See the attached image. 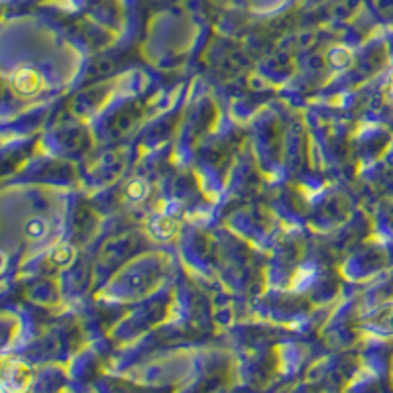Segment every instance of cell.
Wrapping results in <instances>:
<instances>
[{"label": "cell", "instance_id": "2", "mask_svg": "<svg viewBox=\"0 0 393 393\" xmlns=\"http://www.w3.org/2000/svg\"><path fill=\"white\" fill-rule=\"evenodd\" d=\"M12 87L16 93L32 96V94H38L42 91L43 79L34 67H20L12 77Z\"/></svg>", "mask_w": 393, "mask_h": 393}, {"label": "cell", "instance_id": "4", "mask_svg": "<svg viewBox=\"0 0 393 393\" xmlns=\"http://www.w3.org/2000/svg\"><path fill=\"white\" fill-rule=\"evenodd\" d=\"M50 232V223L42 218V216H34L24 224V234L30 240H42L45 238V234Z\"/></svg>", "mask_w": 393, "mask_h": 393}, {"label": "cell", "instance_id": "5", "mask_svg": "<svg viewBox=\"0 0 393 393\" xmlns=\"http://www.w3.org/2000/svg\"><path fill=\"white\" fill-rule=\"evenodd\" d=\"M52 260H53V264H57V265L71 264V262L75 260V250L71 248V246H67V244L57 246V248L52 252Z\"/></svg>", "mask_w": 393, "mask_h": 393}, {"label": "cell", "instance_id": "7", "mask_svg": "<svg viewBox=\"0 0 393 393\" xmlns=\"http://www.w3.org/2000/svg\"><path fill=\"white\" fill-rule=\"evenodd\" d=\"M4 265H6V254H4V252L0 250V272L4 270Z\"/></svg>", "mask_w": 393, "mask_h": 393}, {"label": "cell", "instance_id": "1", "mask_svg": "<svg viewBox=\"0 0 393 393\" xmlns=\"http://www.w3.org/2000/svg\"><path fill=\"white\" fill-rule=\"evenodd\" d=\"M32 384V370L22 362H10L4 366L0 387L9 393H24Z\"/></svg>", "mask_w": 393, "mask_h": 393}, {"label": "cell", "instance_id": "6", "mask_svg": "<svg viewBox=\"0 0 393 393\" xmlns=\"http://www.w3.org/2000/svg\"><path fill=\"white\" fill-rule=\"evenodd\" d=\"M126 193H128V196L132 201H142L145 196V193H148V187H145L144 181H132L128 185V189H126Z\"/></svg>", "mask_w": 393, "mask_h": 393}, {"label": "cell", "instance_id": "3", "mask_svg": "<svg viewBox=\"0 0 393 393\" xmlns=\"http://www.w3.org/2000/svg\"><path fill=\"white\" fill-rule=\"evenodd\" d=\"M179 228V224L175 221V216L170 213L155 214L154 218L148 224V231L155 240H170Z\"/></svg>", "mask_w": 393, "mask_h": 393}]
</instances>
